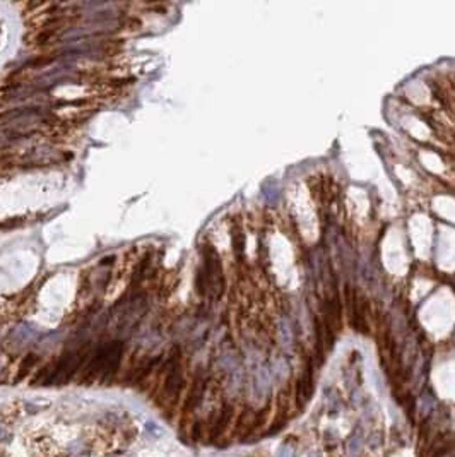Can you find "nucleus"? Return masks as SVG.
<instances>
[{
	"label": "nucleus",
	"mask_w": 455,
	"mask_h": 457,
	"mask_svg": "<svg viewBox=\"0 0 455 457\" xmlns=\"http://www.w3.org/2000/svg\"><path fill=\"white\" fill-rule=\"evenodd\" d=\"M183 386V375L180 366V350H173L170 359L164 365V382H163V395L168 402H173L180 394V389Z\"/></svg>",
	"instance_id": "f257e3e1"
},
{
	"label": "nucleus",
	"mask_w": 455,
	"mask_h": 457,
	"mask_svg": "<svg viewBox=\"0 0 455 457\" xmlns=\"http://www.w3.org/2000/svg\"><path fill=\"white\" fill-rule=\"evenodd\" d=\"M121 353H123V344L120 341H113L108 344V359H106L105 372H103V382H110L118 372V366L121 361Z\"/></svg>",
	"instance_id": "f03ea898"
},
{
	"label": "nucleus",
	"mask_w": 455,
	"mask_h": 457,
	"mask_svg": "<svg viewBox=\"0 0 455 457\" xmlns=\"http://www.w3.org/2000/svg\"><path fill=\"white\" fill-rule=\"evenodd\" d=\"M204 392H206V380H204L202 377H197V379L193 380L192 387H190L187 401H185V408H183L185 415L192 413L193 409L199 406V402L202 401V397H204Z\"/></svg>",
	"instance_id": "7ed1b4c3"
},
{
	"label": "nucleus",
	"mask_w": 455,
	"mask_h": 457,
	"mask_svg": "<svg viewBox=\"0 0 455 457\" xmlns=\"http://www.w3.org/2000/svg\"><path fill=\"white\" fill-rule=\"evenodd\" d=\"M311 392H313V377H311V366L308 363L306 370L303 372L302 379L298 382V387H296V399H298L300 406L306 404Z\"/></svg>",
	"instance_id": "20e7f679"
},
{
	"label": "nucleus",
	"mask_w": 455,
	"mask_h": 457,
	"mask_svg": "<svg viewBox=\"0 0 455 457\" xmlns=\"http://www.w3.org/2000/svg\"><path fill=\"white\" fill-rule=\"evenodd\" d=\"M233 418V406L231 404H224L223 408H221L219 415H217L216 422H214L212 428H211V440H216L217 437H221L223 435V431L228 428L229 422H231Z\"/></svg>",
	"instance_id": "39448f33"
},
{
	"label": "nucleus",
	"mask_w": 455,
	"mask_h": 457,
	"mask_svg": "<svg viewBox=\"0 0 455 457\" xmlns=\"http://www.w3.org/2000/svg\"><path fill=\"white\" fill-rule=\"evenodd\" d=\"M361 447H363V435H361V430L358 426L349 437V440H347V454H349V457H360Z\"/></svg>",
	"instance_id": "423d86ee"
},
{
	"label": "nucleus",
	"mask_w": 455,
	"mask_h": 457,
	"mask_svg": "<svg viewBox=\"0 0 455 457\" xmlns=\"http://www.w3.org/2000/svg\"><path fill=\"white\" fill-rule=\"evenodd\" d=\"M38 356L36 355H28L26 358H24V361L21 363V366H19V372H17V377L14 379V382H21V380L24 379V377L28 375V373L31 372V368H33L34 365L38 363Z\"/></svg>",
	"instance_id": "0eeeda50"
},
{
	"label": "nucleus",
	"mask_w": 455,
	"mask_h": 457,
	"mask_svg": "<svg viewBox=\"0 0 455 457\" xmlns=\"http://www.w3.org/2000/svg\"><path fill=\"white\" fill-rule=\"evenodd\" d=\"M275 457H295V445L291 442H284L277 447Z\"/></svg>",
	"instance_id": "6e6552de"
},
{
	"label": "nucleus",
	"mask_w": 455,
	"mask_h": 457,
	"mask_svg": "<svg viewBox=\"0 0 455 457\" xmlns=\"http://www.w3.org/2000/svg\"><path fill=\"white\" fill-rule=\"evenodd\" d=\"M200 431H202V426H200V423L197 422L195 424H193V428H192V438H193V442H199Z\"/></svg>",
	"instance_id": "1a4fd4ad"
},
{
	"label": "nucleus",
	"mask_w": 455,
	"mask_h": 457,
	"mask_svg": "<svg viewBox=\"0 0 455 457\" xmlns=\"http://www.w3.org/2000/svg\"><path fill=\"white\" fill-rule=\"evenodd\" d=\"M146 428H148V431H151V433L156 435V437H159V435L163 433V430H159V426H157V424H154V423H148V424H146Z\"/></svg>",
	"instance_id": "9d476101"
},
{
	"label": "nucleus",
	"mask_w": 455,
	"mask_h": 457,
	"mask_svg": "<svg viewBox=\"0 0 455 457\" xmlns=\"http://www.w3.org/2000/svg\"><path fill=\"white\" fill-rule=\"evenodd\" d=\"M308 457H320V456H318L317 452H313V454H310V456H308Z\"/></svg>",
	"instance_id": "9b49d317"
},
{
	"label": "nucleus",
	"mask_w": 455,
	"mask_h": 457,
	"mask_svg": "<svg viewBox=\"0 0 455 457\" xmlns=\"http://www.w3.org/2000/svg\"><path fill=\"white\" fill-rule=\"evenodd\" d=\"M3 435H5V433H3V430H2V428H0V438H2Z\"/></svg>",
	"instance_id": "f8f14e48"
}]
</instances>
